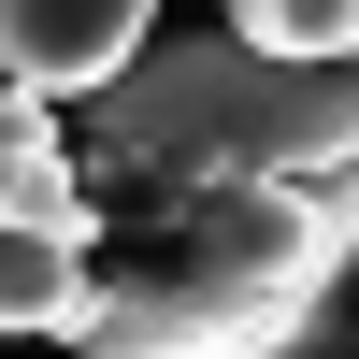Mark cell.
<instances>
[{
	"mask_svg": "<svg viewBox=\"0 0 359 359\" xmlns=\"http://www.w3.org/2000/svg\"><path fill=\"white\" fill-rule=\"evenodd\" d=\"M230 43H259V57H359V0H230Z\"/></svg>",
	"mask_w": 359,
	"mask_h": 359,
	"instance_id": "obj_3",
	"label": "cell"
},
{
	"mask_svg": "<svg viewBox=\"0 0 359 359\" xmlns=\"http://www.w3.org/2000/svg\"><path fill=\"white\" fill-rule=\"evenodd\" d=\"M144 15L158 0H0V86L29 101H101L115 72H144Z\"/></svg>",
	"mask_w": 359,
	"mask_h": 359,
	"instance_id": "obj_1",
	"label": "cell"
},
{
	"mask_svg": "<svg viewBox=\"0 0 359 359\" xmlns=\"http://www.w3.org/2000/svg\"><path fill=\"white\" fill-rule=\"evenodd\" d=\"M57 144H72V115H57V101H29V86H0V187H29Z\"/></svg>",
	"mask_w": 359,
	"mask_h": 359,
	"instance_id": "obj_4",
	"label": "cell"
},
{
	"mask_svg": "<svg viewBox=\"0 0 359 359\" xmlns=\"http://www.w3.org/2000/svg\"><path fill=\"white\" fill-rule=\"evenodd\" d=\"M72 316H86V230H43V216L0 201V331H57L72 345Z\"/></svg>",
	"mask_w": 359,
	"mask_h": 359,
	"instance_id": "obj_2",
	"label": "cell"
}]
</instances>
